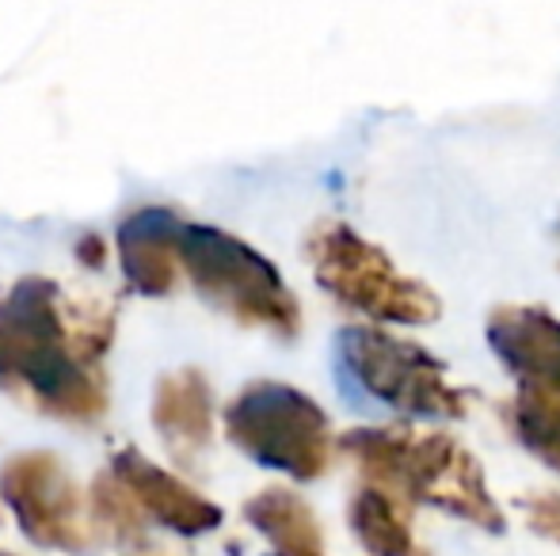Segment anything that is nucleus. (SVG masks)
Segmentation results:
<instances>
[{
    "label": "nucleus",
    "instance_id": "f257e3e1",
    "mask_svg": "<svg viewBox=\"0 0 560 556\" xmlns=\"http://www.w3.org/2000/svg\"><path fill=\"white\" fill-rule=\"evenodd\" d=\"M0 378L20 381L46 412L66 419H96L107 409L104 381L81 355L77 324L58 309V286L23 279L0 301Z\"/></svg>",
    "mask_w": 560,
    "mask_h": 556
},
{
    "label": "nucleus",
    "instance_id": "f03ea898",
    "mask_svg": "<svg viewBox=\"0 0 560 556\" xmlns=\"http://www.w3.org/2000/svg\"><path fill=\"white\" fill-rule=\"evenodd\" d=\"M343 450H351V458L366 473V488L397 504L428 499L485 530L503 527V514L488 496L480 465L443 430L362 427L343 435Z\"/></svg>",
    "mask_w": 560,
    "mask_h": 556
},
{
    "label": "nucleus",
    "instance_id": "7ed1b4c3",
    "mask_svg": "<svg viewBox=\"0 0 560 556\" xmlns=\"http://www.w3.org/2000/svg\"><path fill=\"white\" fill-rule=\"evenodd\" d=\"M176 252L179 268L199 286V294L233 312L236 320L267 328L275 335L298 332L302 324L298 297L279 279L275 263H267L252 245L210 225H179Z\"/></svg>",
    "mask_w": 560,
    "mask_h": 556
},
{
    "label": "nucleus",
    "instance_id": "20e7f679",
    "mask_svg": "<svg viewBox=\"0 0 560 556\" xmlns=\"http://www.w3.org/2000/svg\"><path fill=\"white\" fill-rule=\"evenodd\" d=\"M225 435L248 458L313 481L332 461V430L313 397L282 381H256L225 409Z\"/></svg>",
    "mask_w": 560,
    "mask_h": 556
},
{
    "label": "nucleus",
    "instance_id": "39448f33",
    "mask_svg": "<svg viewBox=\"0 0 560 556\" xmlns=\"http://www.w3.org/2000/svg\"><path fill=\"white\" fill-rule=\"evenodd\" d=\"M310 256L320 286L366 317L393 324H431L439 317V294L400 275L389 256L362 240L351 225L325 222L310 237Z\"/></svg>",
    "mask_w": 560,
    "mask_h": 556
},
{
    "label": "nucleus",
    "instance_id": "423d86ee",
    "mask_svg": "<svg viewBox=\"0 0 560 556\" xmlns=\"http://www.w3.org/2000/svg\"><path fill=\"white\" fill-rule=\"evenodd\" d=\"M339 351L362 389L393 409L439 419L465 412V393L450 386L439 358H431L416 343L385 335L377 328H347Z\"/></svg>",
    "mask_w": 560,
    "mask_h": 556
},
{
    "label": "nucleus",
    "instance_id": "0eeeda50",
    "mask_svg": "<svg viewBox=\"0 0 560 556\" xmlns=\"http://www.w3.org/2000/svg\"><path fill=\"white\" fill-rule=\"evenodd\" d=\"M0 496L31 542L69 553H81L92 542L81 492L54 453H15L0 469Z\"/></svg>",
    "mask_w": 560,
    "mask_h": 556
},
{
    "label": "nucleus",
    "instance_id": "6e6552de",
    "mask_svg": "<svg viewBox=\"0 0 560 556\" xmlns=\"http://www.w3.org/2000/svg\"><path fill=\"white\" fill-rule=\"evenodd\" d=\"M488 343L523 378V389L560 393V320L541 305H500L488 317Z\"/></svg>",
    "mask_w": 560,
    "mask_h": 556
},
{
    "label": "nucleus",
    "instance_id": "1a4fd4ad",
    "mask_svg": "<svg viewBox=\"0 0 560 556\" xmlns=\"http://www.w3.org/2000/svg\"><path fill=\"white\" fill-rule=\"evenodd\" d=\"M112 476L126 488V496L133 499L141 514L156 519L161 527L179 530V534H207L222 522V511L210 504L207 496H199L195 488H187L179 476H172L168 469L153 465L141 453L122 450L112 461Z\"/></svg>",
    "mask_w": 560,
    "mask_h": 556
},
{
    "label": "nucleus",
    "instance_id": "9d476101",
    "mask_svg": "<svg viewBox=\"0 0 560 556\" xmlns=\"http://www.w3.org/2000/svg\"><path fill=\"white\" fill-rule=\"evenodd\" d=\"M176 229L179 222L168 210H138L118 229V260L141 294H168L176 286L184 271L176 252Z\"/></svg>",
    "mask_w": 560,
    "mask_h": 556
},
{
    "label": "nucleus",
    "instance_id": "9b49d317",
    "mask_svg": "<svg viewBox=\"0 0 560 556\" xmlns=\"http://www.w3.org/2000/svg\"><path fill=\"white\" fill-rule=\"evenodd\" d=\"M153 423L168 446L176 450H199L214 427V401H210V381L195 366L176 374H164L156 386Z\"/></svg>",
    "mask_w": 560,
    "mask_h": 556
},
{
    "label": "nucleus",
    "instance_id": "f8f14e48",
    "mask_svg": "<svg viewBox=\"0 0 560 556\" xmlns=\"http://www.w3.org/2000/svg\"><path fill=\"white\" fill-rule=\"evenodd\" d=\"M244 514L271 542L275 556H328L317 514L298 492L267 488L244 504Z\"/></svg>",
    "mask_w": 560,
    "mask_h": 556
},
{
    "label": "nucleus",
    "instance_id": "ddd939ff",
    "mask_svg": "<svg viewBox=\"0 0 560 556\" xmlns=\"http://www.w3.org/2000/svg\"><path fill=\"white\" fill-rule=\"evenodd\" d=\"M351 527L374 556H428V549L408 530V519L397 499L382 496L374 488H362L351 499Z\"/></svg>",
    "mask_w": 560,
    "mask_h": 556
},
{
    "label": "nucleus",
    "instance_id": "4468645a",
    "mask_svg": "<svg viewBox=\"0 0 560 556\" xmlns=\"http://www.w3.org/2000/svg\"><path fill=\"white\" fill-rule=\"evenodd\" d=\"M515 427L534 453L560 469V393L523 389L515 404Z\"/></svg>",
    "mask_w": 560,
    "mask_h": 556
}]
</instances>
